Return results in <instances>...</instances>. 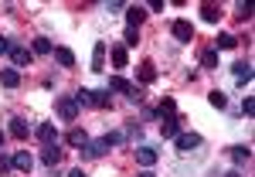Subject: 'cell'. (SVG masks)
<instances>
[{
  "label": "cell",
  "mask_w": 255,
  "mask_h": 177,
  "mask_svg": "<svg viewBox=\"0 0 255 177\" xmlns=\"http://www.w3.org/2000/svg\"><path fill=\"white\" fill-rule=\"evenodd\" d=\"M139 82H143V85L157 82V65H153V61H139Z\"/></svg>",
  "instance_id": "cell-17"
},
{
  "label": "cell",
  "mask_w": 255,
  "mask_h": 177,
  "mask_svg": "<svg viewBox=\"0 0 255 177\" xmlns=\"http://www.w3.org/2000/svg\"><path fill=\"white\" fill-rule=\"evenodd\" d=\"M136 164L139 167H153L157 164V150L153 147H136Z\"/></svg>",
  "instance_id": "cell-13"
},
{
  "label": "cell",
  "mask_w": 255,
  "mask_h": 177,
  "mask_svg": "<svg viewBox=\"0 0 255 177\" xmlns=\"http://www.w3.org/2000/svg\"><path fill=\"white\" fill-rule=\"evenodd\" d=\"M92 106L106 109V106H109V89H99V92H92Z\"/></svg>",
  "instance_id": "cell-26"
},
{
  "label": "cell",
  "mask_w": 255,
  "mask_h": 177,
  "mask_svg": "<svg viewBox=\"0 0 255 177\" xmlns=\"http://www.w3.org/2000/svg\"><path fill=\"white\" fill-rule=\"evenodd\" d=\"M201 17L208 20V24H218L221 20V7L218 3H201Z\"/></svg>",
  "instance_id": "cell-20"
},
{
  "label": "cell",
  "mask_w": 255,
  "mask_h": 177,
  "mask_svg": "<svg viewBox=\"0 0 255 177\" xmlns=\"http://www.w3.org/2000/svg\"><path fill=\"white\" fill-rule=\"evenodd\" d=\"M235 17L238 20H252V3H238V7H235Z\"/></svg>",
  "instance_id": "cell-30"
},
{
  "label": "cell",
  "mask_w": 255,
  "mask_h": 177,
  "mask_svg": "<svg viewBox=\"0 0 255 177\" xmlns=\"http://www.w3.org/2000/svg\"><path fill=\"white\" fill-rule=\"evenodd\" d=\"M208 102H211V106H215V109H225V106H228V96H225V92H211V96H208Z\"/></svg>",
  "instance_id": "cell-29"
},
{
  "label": "cell",
  "mask_w": 255,
  "mask_h": 177,
  "mask_svg": "<svg viewBox=\"0 0 255 177\" xmlns=\"http://www.w3.org/2000/svg\"><path fill=\"white\" fill-rule=\"evenodd\" d=\"M201 65L204 68H218V51L211 48V51H201Z\"/></svg>",
  "instance_id": "cell-27"
},
{
  "label": "cell",
  "mask_w": 255,
  "mask_h": 177,
  "mask_svg": "<svg viewBox=\"0 0 255 177\" xmlns=\"http://www.w3.org/2000/svg\"><path fill=\"white\" fill-rule=\"evenodd\" d=\"M235 79L238 82H252V61H238L235 65Z\"/></svg>",
  "instance_id": "cell-22"
},
{
  "label": "cell",
  "mask_w": 255,
  "mask_h": 177,
  "mask_svg": "<svg viewBox=\"0 0 255 177\" xmlns=\"http://www.w3.org/2000/svg\"><path fill=\"white\" fill-rule=\"evenodd\" d=\"M232 160H235V164H249V160H252V147H245V143L232 147Z\"/></svg>",
  "instance_id": "cell-21"
},
{
  "label": "cell",
  "mask_w": 255,
  "mask_h": 177,
  "mask_svg": "<svg viewBox=\"0 0 255 177\" xmlns=\"http://www.w3.org/2000/svg\"><path fill=\"white\" fill-rule=\"evenodd\" d=\"M82 154H85V157H106V154H109V143H106V137L102 140H89V147H85Z\"/></svg>",
  "instance_id": "cell-12"
},
{
  "label": "cell",
  "mask_w": 255,
  "mask_h": 177,
  "mask_svg": "<svg viewBox=\"0 0 255 177\" xmlns=\"http://www.w3.org/2000/svg\"><path fill=\"white\" fill-rule=\"evenodd\" d=\"M0 85H3V89H17L20 85V72L17 68H3V72H0Z\"/></svg>",
  "instance_id": "cell-15"
},
{
  "label": "cell",
  "mask_w": 255,
  "mask_h": 177,
  "mask_svg": "<svg viewBox=\"0 0 255 177\" xmlns=\"http://www.w3.org/2000/svg\"><path fill=\"white\" fill-rule=\"evenodd\" d=\"M65 140H68V147H75V150H85V147H89V133H85L82 126H72Z\"/></svg>",
  "instance_id": "cell-8"
},
{
  "label": "cell",
  "mask_w": 255,
  "mask_h": 177,
  "mask_svg": "<svg viewBox=\"0 0 255 177\" xmlns=\"http://www.w3.org/2000/svg\"><path fill=\"white\" fill-rule=\"evenodd\" d=\"M109 58H113L116 68H126V65H129V55H126V48H123V44H113V48H109Z\"/></svg>",
  "instance_id": "cell-16"
},
{
  "label": "cell",
  "mask_w": 255,
  "mask_h": 177,
  "mask_svg": "<svg viewBox=\"0 0 255 177\" xmlns=\"http://www.w3.org/2000/svg\"><path fill=\"white\" fill-rule=\"evenodd\" d=\"M174 140H177V150H180V154H191V150H197V147L204 143L197 133H177Z\"/></svg>",
  "instance_id": "cell-6"
},
{
  "label": "cell",
  "mask_w": 255,
  "mask_h": 177,
  "mask_svg": "<svg viewBox=\"0 0 255 177\" xmlns=\"http://www.w3.org/2000/svg\"><path fill=\"white\" fill-rule=\"evenodd\" d=\"M139 41V31L136 27H126V44H136Z\"/></svg>",
  "instance_id": "cell-35"
},
{
  "label": "cell",
  "mask_w": 255,
  "mask_h": 177,
  "mask_svg": "<svg viewBox=\"0 0 255 177\" xmlns=\"http://www.w3.org/2000/svg\"><path fill=\"white\" fill-rule=\"evenodd\" d=\"M106 41H96V48H92V72H102V65H106Z\"/></svg>",
  "instance_id": "cell-14"
},
{
  "label": "cell",
  "mask_w": 255,
  "mask_h": 177,
  "mask_svg": "<svg viewBox=\"0 0 255 177\" xmlns=\"http://www.w3.org/2000/svg\"><path fill=\"white\" fill-rule=\"evenodd\" d=\"M157 116H177V102H174V96H163V102H160V109H157Z\"/></svg>",
  "instance_id": "cell-24"
},
{
  "label": "cell",
  "mask_w": 255,
  "mask_h": 177,
  "mask_svg": "<svg viewBox=\"0 0 255 177\" xmlns=\"http://www.w3.org/2000/svg\"><path fill=\"white\" fill-rule=\"evenodd\" d=\"M34 137L48 147V143H58V130H55V123H41L38 130H34Z\"/></svg>",
  "instance_id": "cell-9"
},
{
  "label": "cell",
  "mask_w": 255,
  "mask_h": 177,
  "mask_svg": "<svg viewBox=\"0 0 255 177\" xmlns=\"http://www.w3.org/2000/svg\"><path fill=\"white\" fill-rule=\"evenodd\" d=\"M72 99L79 102V109H82V106H92V89H79V92H75Z\"/></svg>",
  "instance_id": "cell-28"
},
{
  "label": "cell",
  "mask_w": 255,
  "mask_h": 177,
  "mask_svg": "<svg viewBox=\"0 0 255 177\" xmlns=\"http://www.w3.org/2000/svg\"><path fill=\"white\" fill-rule=\"evenodd\" d=\"M10 164H14V171H24V174H31V167H34V157H31L27 150H20V154H14V157H10Z\"/></svg>",
  "instance_id": "cell-11"
},
{
  "label": "cell",
  "mask_w": 255,
  "mask_h": 177,
  "mask_svg": "<svg viewBox=\"0 0 255 177\" xmlns=\"http://www.w3.org/2000/svg\"><path fill=\"white\" fill-rule=\"evenodd\" d=\"M55 113H58L65 123H75L79 119V102L72 96H58V102H55Z\"/></svg>",
  "instance_id": "cell-1"
},
{
  "label": "cell",
  "mask_w": 255,
  "mask_h": 177,
  "mask_svg": "<svg viewBox=\"0 0 255 177\" xmlns=\"http://www.w3.org/2000/svg\"><path fill=\"white\" fill-rule=\"evenodd\" d=\"M225 177H242V171H228V174H225Z\"/></svg>",
  "instance_id": "cell-38"
},
{
  "label": "cell",
  "mask_w": 255,
  "mask_h": 177,
  "mask_svg": "<svg viewBox=\"0 0 255 177\" xmlns=\"http://www.w3.org/2000/svg\"><path fill=\"white\" fill-rule=\"evenodd\" d=\"M10 61H14V68H27L31 65V58H34V51L31 48H24V44H10Z\"/></svg>",
  "instance_id": "cell-4"
},
{
  "label": "cell",
  "mask_w": 255,
  "mask_h": 177,
  "mask_svg": "<svg viewBox=\"0 0 255 177\" xmlns=\"http://www.w3.org/2000/svg\"><path fill=\"white\" fill-rule=\"evenodd\" d=\"M61 157H65V150H61L58 143H48V147L41 150V164H44V167H58Z\"/></svg>",
  "instance_id": "cell-5"
},
{
  "label": "cell",
  "mask_w": 255,
  "mask_h": 177,
  "mask_svg": "<svg viewBox=\"0 0 255 177\" xmlns=\"http://www.w3.org/2000/svg\"><path fill=\"white\" fill-rule=\"evenodd\" d=\"M51 55H55V61H58L61 68H75V51H72V48H65V44H58V48H55Z\"/></svg>",
  "instance_id": "cell-10"
},
{
  "label": "cell",
  "mask_w": 255,
  "mask_h": 177,
  "mask_svg": "<svg viewBox=\"0 0 255 177\" xmlns=\"http://www.w3.org/2000/svg\"><path fill=\"white\" fill-rule=\"evenodd\" d=\"M3 140H7V137H3V130H0V147H3Z\"/></svg>",
  "instance_id": "cell-40"
},
{
  "label": "cell",
  "mask_w": 255,
  "mask_h": 177,
  "mask_svg": "<svg viewBox=\"0 0 255 177\" xmlns=\"http://www.w3.org/2000/svg\"><path fill=\"white\" fill-rule=\"evenodd\" d=\"M27 133H31V130H27V119H24V116H14V119H10V137L27 140Z\"/></svg>",
  "instance_id": "cell-18"
},
{
  "label": "cell",
  "mask_w": 255,
  "mask_h": 177,
  "mask_svg": "<svg viewBox=\"0 0 255 177\" xmlns=\"http://www.w3.org/2000/svg\"><path fill=\"white\" fill-rule=\"evenodd\" d=\"M143 20H146V7H139V3H129V7H126V24L139 31V24H143Z\"/></svg>",
  "instance_id": "cell-7"
},
{
  "label": "cell",
  "mask_w": 255,
  "mask_h": 177,
  "mask_svg": "<svg viewBox=\"0 0 255 177\" xmlns=\"http://www.w3.org/2000/svg\"><path fill=\"white\" fill-rule=\"evenodd\" d=\"M68 177H89V174H85L82 167H75V171H68Z\"/></svg>",
  "instance_id": "cell-37"
},
{
  "label": "cell",
  "mask_w": 255,
  "mask_h": 177,
  "mask_svg": "<svg viewBox=\"0 0 255 177\" xmlns=\"http://www.w3.org/2000/svg\"><path fill=\"white\" fill-rule=\"evenodd\" d=\"M10 167H14V164H10V157H3V154H0V177L10 174Z\"/></svg>",
  "instance_id": "cell-33"
},
{
  "label": "cell",
  "mask_w": 255,
  "mask_h": 177,
  "mask_svg": "<svg viewBox=\"0 0 255 177\" xmlns=\"http://www.w3.org/2000/svg\"><path fill=\"white\" fill-rule=\"evenodd\" d=\"M235 44H238L235 34H218V51H232Z\"/></svg>",
  "instance_id": "cell-25"
},
{
  "label": "cell",
  "mask_w": 255,
  "mask_h": 177,
  "mask_svg": "<svg viewBox=\"0 0 255 177\" xmlns=\"http://www.w3.org/2000/svg\"><path fill=\"white\" fill-rule=\"evenodd\" d=\"M106 89H109V92H123V96H126V92L133 89V82H126L123 75H113V79L106 82Z\"/></svg>",
  "instance_id": "cell-19"
},
{
  "label": "cell",
  "mask_w": 255,
  "mask_h": 177,
  "mask_svg": "<svg viewBox=\"0 0 255 177\" xmlns=\"http://www.w3.org/2000/svg\"><path fill=\"white\" fill-rule=\"evenodd\" d=\"M184 123H187V116H180V113H177V116H160V137H163V140H174L177 133H180V126H184Z\"/></svg>",
  "instance_id": "cell-2"
},
{
  "label": "cell",
  "mask_w": 255,
  "mask_h": 177,
  "mask_svg": "<svg viewBox=\"0 0 255 177\" xmlns=\"http://www.w3.org/2000/svg\"><path fill=\"white\" fill-rule=\"evenodd\" d=\"M242 113H245V116H252V113H255V99H252V96L242 102Z\"/></svg>",
  "instance_id": "cell-34"
},
{
  "label": "cell",
  "mask_w": 255,
  "mask_h": 177,
  "mask_svg": "<svg viewBox=\"0 0 255 177\" xmlns=\"http://www.w3.org/2000/svg\"><path fill=\"white\" fill-rule=\"evenodd\" d=\"M106 143H109V147H119V143H123V133H119V130L106 133Z\"/></svg>",
  "instance_id": "cell-32"
},
{
  "label": "cell",
  "mask_w": 255,
  "mask_h": 177,
  "mask_svg": "<svg viewBox=\"0 0 255 177\" xmlns=\"http://www.w3.org/2000/svg\"><path fill=\"white\" fill-rule=\"evenodd\" d=\"M170 34H174L180 44H191V41H194V24L180 17V20H174V24H170Z\"/></svg>",
  "instance_id": "cell-3"
},
{
  "label": "cell",
  "mask_w": 255,
  "mask_h": 177,
  "mask_svg": "<svg viewBox=\"0 0 255 177\" xmlns=\"http://www.w3.org/2000/svg\"><path fill=\"white\" fill-rule=\"evenodd\" d=\"M136 177H153V174H150V171H143V174H136Z\"/></svg>",
  "instance_id": "cell-39"
},
{
  "label": "cell",
  "mask_w": 255,
  "mask_h": 177,
  "mask_svg": "<svg viewBox=\"0 0 255 177\" xmlns=\"http://www.w3.org/2000/svg\"><path fill=\"white\" fill-rule=\"evenodd\" d=\"M7 51H10V41H7L3 34H0V55H7Z\"/></svg>",
  "instance_id": "cell-36"
},
{
  "label": "cell",
  "mask_w": 255,
  "mask_h": 177,
  "mask_svg": "<svg viewBox=\"0 0 255 177\" xmlns=\"http://www.w3.org/2000/svg\"><path fill=\"white\" fill-rule=\"evenodd\" d=\"M31 51H34V55H51V51H55V44H51L48 38H34Z\"/></svg>",
  "instance_id": "cell-23"
},
{
  "label": "cell",
  "mask_w": 255,
  "mask_h": 177,
  "mask_svg": "<svg viewBox=\"0 0 255 177\" xmlns=\"http://www.w3.org/2000/svg\"><path fill=\"white\" fill-rule=\"evenodd\" d=\"M126 99H129V102H143V85H133V89L126 92Z\"/></svg>",
  "instance_id": "cell-31"
}]
</instances>
